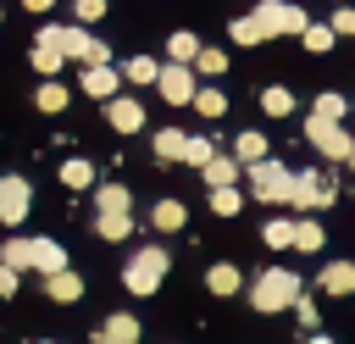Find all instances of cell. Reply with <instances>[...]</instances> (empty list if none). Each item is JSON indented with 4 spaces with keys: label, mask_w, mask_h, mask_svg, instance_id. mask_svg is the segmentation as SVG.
<instances>
[{
    "label": "cell",
    "mask_w": 355,
    "mask_h": 344,
    "mask_svg": "<svg viewBox=\"0 0 355 344\" xmlns=\"http://www.w3.org/2000/svg\"><path fill=\"white\" fill-rule=\"evenodd\" d=\"M94 233H100L105 244L128 239V233H133V211H116V216H94Z\"/></svg>",
    "instance_id": "obj_28"
},
{
    "label": "cell",
    "mask_w": 355,
    "mask_h": 344,
    "mask_svg": "<svg viewBox=\"0 0 355 344\" xmlns=\"http://www.w3.org/2000/svg\"><path fill=\"white\" fill-rule=\"evenodd\" d=\"M250 17L261 22V33H266V39H277V33H305V28H311V17H305L294 0H261Z\"/></svg>",
    "instance_id": "obj_7"
},
{
    "label": "cell",
    "mask_w": 355,
    "mask_h": 344,
    "mask_svg": "<svg viewBox=\"0 0 355 344\" xmlns=\"http://www.w3.org/2000/svg\"><path fill=\"white\" fill-rule=\"evenodd\" d=\"M128 205H133L128 183H100V189H94V211H100V216H116V211H128Z\"/></svg>",
    "instance_id": "obj_19"
},
{
    "label": "cell",
    "mask_w": 355,
    "mask_h": 344,
    "mask_svg": "<svg viewBox=\"0 0 355 344\" xmlns=\"http://www.w3.org/2000/svg\"><path fill=\"white\" fill-rule=\"evenodd\" d=\"M244 178H250V194L261 200V205H288L294 200V172L283 166V161H255V166H244Z\"/></svg>",
    "instance_id": "obj_4"
},
{
    "label": "cell",
    "mask_w": 355,
    "mask_h": 344,
    "mask_svg": "<svg viewBox=\"0 0 355 344\" xmlns=\"http://www.w3.org/2000/svg\"><path fill=\"white\" fill-rule=\"evenodd\" d=\"M0 266H11V272L22 277V272L33 266V239H17V233H11V239L0 244Z\"/></svg>",
    "instance_id": "obj_21"
},
{
    "label": "cell",
    "mask_w": 355,
    "mask_h": 344,
    "mask_svg": "<svg viewBox=\"0 0 355 344\" xmlns=\"http://www.w3.org/2000/svg\"><path fill=\"white\" fill-rule=\"evenodd\" d=\"M327 28H333V39H338V33H349V39H355V6H338Z\"/></svg>",
    "instance_id": "obj_40"
},
{
    "label": "cell",
    "mask_w": 355,
    "mask_h": 344,
    "mask_svg": "<svg viewBox=\"0 0 355 344\" xmlns=\"http://www.w3.org/2000/svg\"><path fill=\"white\" fill-rule=\"evenodd\" d=\"M194 111H200V117H222V111H227V94H222V89H211V83H200Z\"/></svg>",
    "instance_id": "obj_36"
},
{
    "label": "cell",
    "mask_w": 355,
    "mask_h": 344,
    "mask_svg": "<svg viewBox=\"0 0 355 344\" xmlns=\"http://www.w3.org/2000/svg\"><path fill=\"white\" fill-rule=\"evenodd\" d=\"M261 239H266L272 250H294V222H288V216H272V222L261 227Z\"/></svg>",
    "instance_id": "obj_33"
},
{
    "label": "cell",
    "mask_w": 355,
    "mask_h": 344,
    "mask_svg": "<svg viewBox=\"0 0 355 344\" xmlns=\"http://www.w3.org/2000/svg\"><path fill=\"white\" fill-rule=\"evenodd\" d=\"M344 166H355V150H349V161H344Z\"/></svg>",
    "instance_id": "obj_47"
},
{
    "label": "cell",
    "mask_w": 355,
    "mask_h": 344,
    "mask_svg": "<svg viewBox=\"0 0 355 344\" xmlns=\"http://www.w3.org/2000/svg\"><path fill=\"white\" fill-rule=\"evenodd\" d=\"M227 72V50L222 44H200V55H194V78H222Z\"/></svg>",
    "instance_id": "obj_25"
},
{
    "label": "cell",
    "mask_w": 355,
    "mask_h": 344,
    "mask_svg": "<svg viewBox=\"0 0 355 344\" xmlns=\"http://www.w3.org/2000/svg\"><path fill=\"white\" fill-rule=\"evenodd\" d=\"M33 272H39V277L67 272V250H61L55 239H33Z\"/></svg>",
    "instance_id": "obj_14"
},
{
    "label": "cell",
    "mask_w": 355,
    "mask_h": 344,
    "mask_svg": "<svg viewBox=\"0 0 355 344\" xmlns=\"http://www.w3.org/2000/svg\"><path fill=\"white\" fill-rule=\"evenodd\" d=\"M11 294H17V272H11V266H0V300H11Z\"/></svg>",
    "instance_id": "obj_42"
},
{
    "label": "cell",
    "mask_w": 355,
    "mask_h": 344,
    "mask_svg": "<svg viewBox=\"0 0 355 344\" xmlns=\"http://www.w3.org/2000/svg\"><path fill=\"white\" fill-rule=\"evenodd\" d=\"M33 72H39V78H44V83H50V78H55V72H61V55H55V50H50V44H33Z\"/></svg>",
    "instance_id": "obj_38"
},
{
    "label": "cell",
    "mask_w": 355,
    "mask_h": 344,
    "mask_svg": "<svg viewBox=\"0 0 355 344\" xmlns=\"http://www.w3.org/2000/svg\"><path fill=\"white\" fill-rule=\"evenodd\" d=\"M33 344H55V338H33Z\"/></svg>",
    "instance_id": "obj_46"
},
{
    "label": "cell",
    "mask_w": 355,
    "mask_h": 344,
    "mask_svg": "<svg viewBox=\"0 0 355 344\" xmlns=\"http://www.w3.org/2000/svg\"><path fill=\"white\" fill-rule=\"evenodd\" d=\"M94 344H139V322H133V311H111V316L100 322Z\"/></svg>",
    "instance_id": "obj_12"
},
{
    "label": "cell",
    "mask_w": 355,
    "mask_h": 344,
    "mask_svg": "<svg viewBox=\"0 0 355 344\" xmlns=\"http://www.w3.org/2000/svg\"><path fill=\"white\" fill-rule=\"evenodd\" d=\"M316 289L322 294H355V261H327L316 272Z\"/></svg>",
    "instance_id": "obj_13"
},
{
    "label": "cell",
    "mask_w": 355,
    "mask_h": 344,
    "mask_svg": "<svg viewBox=\"0 0 355 344\" xmlns=\"http://www.w3.org/2000/svg\"><path fill=\"white\" fill-rule=\"evenodd\" d=\"M33 105H39V111H50V117H55V111H67V83H61V78L39 83V89H33Z\"/></svg>",
    "instance_id": "obj_27"
},
{
    "label": "cell",
    "mask_w": 355,
    "mask_h": 344,
    "mask_svg": "<svg viewBox=\"0 0 355 344\" xmlns=\"http://www.w3.org/2000/svg\"><path fill=\"white\" fill-rule=\"evenodd\" d=\"M0 17H6V11H0Z\"/></svg>",
    "instance_id": "obj_48"
},
{
    "label": "cell",
    "mask_w": 355,
    "mask_h": 344,
    "mask_svg": "<svg viewBox=\"0 0 355 344\" xmlns=\"http://www.w3.org/2000/svg\"><path fill=\"white\" fill-rule=\"evenodd\" d=\"M22 6H28V11H33V17H44V11H50V6H55V0H22Z\"/></svg>",
    "instance_id": "obj_43"
},
{
    "label": "cell",
    "mask_w": 355,
    "mask_h": 344,
    "mask_svg": "<svg viewBox=\"0 0 355 344\" xmlns=\"http://www.w3.org/2000/svg\"><path fill=\"white\" fill-rule=\"evenodd\" d=\"M200 178H205V189H239V178H244V166H239L233 155H216V161H211V166H205Z\"/></svg>",
    "instance_id": "obj_17"
},
{
    "label": "cell",
    "mask_w": 355,
    "mask_h": 344,
    "mask_svg": "<svg viewBox=\"0 0 355 344\" xmlns=\"http://www.w3.org/2000/svg\"><path fill=\"white\" fill-rule=\"evenodd\" d=\"M233 161H239V166H255V161H266V133L244 128V133L233 139Z\"/></svg>",
    "instance_id": "obj_18"
},
{
    "label": "cell",
    "mask_w": 355,
    "mask_h": 344,
    "mask_svg": "<svg viewBox=\"0 0 355 344\" xmlns=\"http://www.w3.org/2000/svg\"><path fill=\"white\" fill-rule=\"evenodd\" d=\"M322 244H327V233H322V222H316V216L294 222V250H322Z\"/></svg>",
    "instance_id": "obj_34"
},
{
    "label": "cell",
    "mask_w": 355,
    "mask_h": 344,
    "mask_svg": "<svg viewBox=\"0 0 355 344\" xmlns=\"http://www.w3.org/2000/svg\"><path fill=\"white\" fill-rule=\"evenodd\" d=\"M155 89H161V100L166 105H194V94H200V78H194V67H161V78H155Z\"/></svg>",
    "instance_id": "obj_8"
},
{
    "label": "cell",
    "mask_w": 355,
    "mask_h": 344,
    "mask_svg": "<svg viewBox=\"0 0 355 344\" xmlns=\"http://www.w3.org/2000/svg\"><path fill=\"white\" fill-rule=\"evenodd\" d=\"M305 344H333V338L327 333H305Z\"/></svg>",
    "instance_id": "obj_44"
},
{
    "label": "cell",
    "mask_w": 355,
    "mask_h": 344,
    "mask_svg": "<svg viewBox=\"0 0 355 344\" xmlns=\"http://www.w3.org/2000/svg\"><path fill=\"white\" fill-rule=\"evenodd\" d=\"M33 44H50V50H55L61 61H83V67H111V50H105V39L83 33L78 22H44Z\"/></svg>",
    "instance_id": "obj_1"
},
{
    "label": "cell",
    "mask_w": 355,
    "mask_h": 344,
    "mask_svg": "<svg viewBox=\"0 0 355 344\" xmlns=\"http://www.w3.org/2000/svg\"><path fill=\"white\" fill-rule=\"evenodd\" d=\"M61 183H67V189H89V183H94V166H89L83 155H72V161H61Z\"/></svg>",
    "instance_id": "obj_32"
},
{
    "label": "cell",
    "mask_w": 355,
    "mask_h": 344,
    "mask_svg": "<svg viewBox=\"0 0 355 344\" xmlns=\"http://www.w3.org/2000/svg\"><path fill=\"white\" fill-rule=\"evenodd\" d=\"M344 111H349V100H344L338 89H322V94L311 100V117H316V122H344Z\"/></svg>",
    "instance_id": "obj_23"
},
{
    "label": "cell",
    "mask_w": 355,
    "mask_h": 344,
    "mask_svg": "<svg viewBox=\"0 0 355 344\" xmlns=\"http://www.w3.org/2000/svg\"><path fill=\"white\" fill-rule=\"evenodd\" d=\"M183 222H189L183 200H155V211H150V227H155V233H178Z\"/></svg>",
    "instance_id": "obj_20"
},
{
    "label": "cell",
    "mask_w": 355,
    "mask_h": 344,
    "mask_svg": "<svg viewBox=\"0 0 355 344\" xmlns=\"http://www.w3.org/2000/svg\"><path fill=\"white\" fill-rule=\"evenodd\" d=\"M261 111L266 117H294V94L283 83H272V89H261Z\"/></svg>",
    "instance_id": "obj_29"
},
{
    "label": "cell",
    "mask_w": 355,
    "mask_h": 344,
    "mask_svg": "<svg viewBox=\"0 0 355 344\" xmlns=\"http://www.w3.org/2000/svg\"><path fill=\"white\" fill-rule=\"evenodd\" d=\"M183 144H189V133H183V128H161V133H155V161H161V166L183 161Z\"/></svg>",
    "instance_id": "obj_24"
},
{
    "label": "cell",
    "mask_w": 355,
    "mask_h": 344,
    "mask_svg": "<svg viewBox=\"0 0 355 344\" xmlns=\"http://www.w3.org/2000/svg\"><path fill=\"white\" fill-rule=\"evenodd\" d=\"M338 200V178H333V166H305V172H294V211H322V205H333Z\"/></svg>",
    "instance_id": "obj_5"
},
{
    "label": "cell",
    "mask_w": 355,
    "mask_h": 344,
    "mask_svg": "<svg viewBox=\"0 0 355 344\" xmlns=\"http://www.w3.org/2000/svg\"><path fill=\"white\" fill-rule=\"evenodd\" d=\"M28 211H33V183H28V178H17V172H11V178H0V222H6V227H17Z\"/></svg>",
    "instance_id": "obj_9"
},
{
    "label": "cell",
    "mask_w": 355,
    "mask_h": 344,
    "mask_svg": "<svg viewBox=\"0 0 355 344\" xmlns=\"http://www.w3.org/2000/svg\"><path fill=\"white\" fill-rule=\"evenodd\" d=\"M72 11H78V28H89V22H100V17H105V0H78Z\"/></svg>",
    "instance_id": "obj_39"
},
{
    "label": "cell",
    "mask_w": 355,
    "mask_h": 344,
    "mask_svg": "<svg viewBox=\"0 0 355 344\" xmlns=\"http://www.w3.org/2000/svg\"><path fill=\"white\" fill-rule=\"evenodd\" d=\"M205 289H211L216 300H227V294H239V289H244V277H239V266H227V261H216V266L205 272Z\"/></svg>",
    "instance_id": "obj_22"
},
{
    "label": "cell",
    "mask_w": 355,
    "mask_h": 344,
    "mask_svg": "<svg viewBox=\"0 0 355 344\" xmlns=\"http://www.w3.org/2000/svg\"><path fill=\"white\" fill-rule=\"evenodd\" d=\"M166 266H172V255H166L161 244H144V250H133V255H128V266H122V289L144 300V294H155V289H161Z\"/></svg>",
    "instance_id": "obj_3"
},
{
    "label": "cell",
    "mask_w": 355,
    "mask_h": 344,
    "mask_svg": "<svg viewBox=\"0 0 355 344\" xmlns=\"http://www.w3.org/2000/svg\"><path fill=\"white\" fill-rule=\"evenodd\" d=\"M227 39H233V44H244V50H250V44H261V39H266V33H261V22H255V17H233V22H227Z\"/></svg>",
    "instance_id": "obj_30"
},
{
    "label": "cell",
    "mask_w": 355,
    "mask_h": 344,
    "mask_svg": "<svg viewBox=\"0 0 355 344\" xmlns=\"http://www.w3.org/2000/svg\"><path fill=\"white\" fill-rule=\"evenodd\" d=\"M294 316H300V327H305V333H316V300H305V294H300V300H294Z\"/></svg>",
    "instance_id": "obj_41"
},
{
    "label": "cell",
    "mask_w": 355,
    "mask_h": 344,
    "mask_svg": "<svg viewBox=\"0 0 355 344\" xmlns=\"http://www.w3.org/2000/svg\"><path fill=\"white\" fill-rule=\"evenodd\" d=\"M211 211H216V216H239V211H244V194H239V189H211Z\"/></svg>",
    "instance_id": "obj_37"
},
{
    "label": "cell",
    "mask_w": 355,
    "mask_h": 344,
    "mask_svg": "<svg viewBox=\"0 0 355 344\" xmlns=\"http://www.w3.org/2000/svg\"><path fill=\"white\" fill-rule=\"evenodd\" d=\"M78 83H83L89 100H116V94H122V72H116V67H83Z\"/></svg>",
    "instance_id": "obj_11"
},
{
    "label": "cell",
    "mask_w": 355,
    "mask_h": 344,
    "mask_svg": "<svg viewBox=\"0 0 355 344\" xmlns=\"http://www.w3.org/2000/svg\"><path fill=\"white\" fill-rule=\"evenodd\" d=\"M300 39H305V50H311V55H327V50H333V44H338V39H333V28H327V22H311V28H305V33H300Z\"/></svg>",
    "instance_id": "obj_35"
},
{
    "label": "cell",
    "mask_w": 355,
    "mask_h": 344,
    "mask_svg": "<svg viewBox=\"0 0 355 344\" xmlns=\"http://www.w3.org/2000/svg\"><path fill=\"white\" fill-rule=\"evenodd\" d=\"M300 294H305V283H300L294 266H266V272L250 283V305H255L261 316H272V311H294Z\"/></svg>",
    "instance_id": "obj_2"
},
{
    "label": "cell",
    "mask_w": 355,
    "mask_h": 344,
    "mask_svg": "<svg viewBox=\"0 0 355 344\" xmlns=\"http://www.w3.org/2000/svg\"><path fill=\"white\" fill-rule=\"evenodd\" d=\"M166 55H172V67H194V55H200V33L172 28V33H166Z\"/></svg>",
    "instance_id": "obj_16"
},
{
    "label": "cell",
    "mask_w": 355,
    "mask_h": 344,
    "mask_svg": "<svg viewBox=\"0 0 355 344\" xmlns=\"http://www.w3.org/2000/svg\"><path fill=\"white\" fill-rule=\"evenodd\" d=\"M305 139H311V150L327 161V166H338V161H349V150H355V133L344 128V122H305Z\"/></svg>",
    "instance_id": "obj_6"
},
{
    "label": "cell",
    "mask_w": 355,
    "mask_h": 344,
    "mask_svg": "<svg viewBox=\"0 0 355 344\" xmlns=\"http://www.w3.org/2000/svg\"><path fill=\"white\" fill-rule=\"evenodd\" d=\"M105 122L116 128V133H139L150 117H144V105H139V94H116V100H105Z\"/></svg>",
    "instance_id": "obj_10"
},
{
    "label": "cell",
    "mask_w": 355,
    "mask_h": 344,
    "mask_svg": "<svg viewBox=\"0 0 355 344\" xmlns=\"http://www.w3.org/2000/svg\"><path fill=\"white\" fill-rule=\"evenodd\" d=\"M44 300H55V305H72V300H83V277L67 266V272H55V277H44Z\"/></svg>",
    "instance_id": "obj_15"
},
{
    "label": "cell",
    "mask_w": 355,
    "mask_h": 344,
    "mask_svg": "<svg viewBox=\"0 0 355 344\" xmlns=\"http://www.w3.org/2000/svg\"><path fill=\"white\" fill-rule=\"evenodd\" d=\"M211 161H216V139H189V144H183V166H200V172H205Z\"/></svg>",
    "instance_id": "obj_31"
},
{
    "label": "cell",
    "mask_w": 355,
    "mask_h": 344,
    "mask_svg": "<svg viewBox=\"0 0 355 344\" xmlns=\"http://www.w3.org/2000/svg\"><path fill=\"white\" fill-rule=\"evenodd\" d=\"M333 6H355V0H333Z\"/></svg>",
    "instance_id": "obj_45"
},
{
    "label": "cell",
    "mask_w": 355,
    "mask_h": 344,
    "mask_svg": "<svg viewBox=\"0 0 355 344\" xmlns=\"http://www.w3.org/2000/svg\"><path fill=\"white\" fill-rule=\"evenodd\" d=\"M122 78H128L133 89H139V83H155V78H161V61H155V55H128Z\"/></svg>",
    "instance_id": "obj_26"
}]
</instances>
